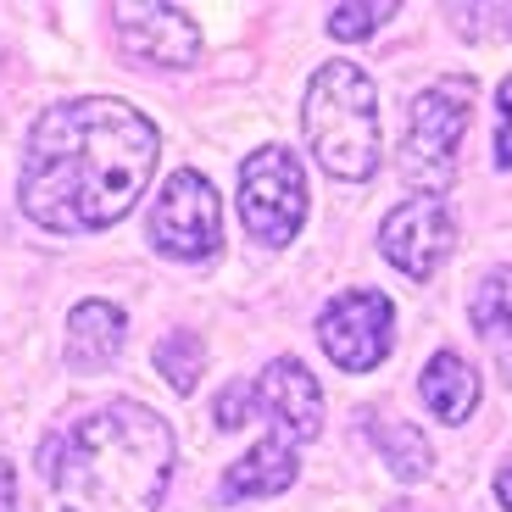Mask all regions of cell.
Returning a JSON list of instances; mask_svg holds the SVG:
<instances>
[{"instance_id":"7","label":"cell","mask_w":512,"mask_h":512,"mask_svg":"<svg viewBox=\"0 0 512 512\" xmlns=\"http://www.w3.org/2000/svg\"><path fill=\"white\" fill-rule=\"evenodd\" d=\"M390 334H396V307L379 290H346L318 312L323 351H329L334 368H346V373L379 368L390 357Z\"/></svg>"},{"instance_id":"1","label":"cell","mask_w":512,"mask_h":512,"mask_svg":"<svg viewBox=\"0 0 512 512\" xmlns=\"http://www.w3.org/2000/svg\"><path fill=\"white\" fill-rule=\"evenodd\" d=\"M156 173V128L128 101H67L34 123L17 201L56 234L106 229L128 218Z\"/></svg>"},{"instance_id":"20","label":"cell","mask_w":512,"mask_h":512,"mask_svg":"<svg viewBox=\"0 0 512 512\" xmlns=\"http://www.w3.org/2000/svg\"><path fill=\"white\" fill-rule=\"evenodd\" d=\"M0 512H17V474H12V462H0Z\"/></svg>"},{"instance_id":"8","label":"cell","mask_w":512,"mask_h":512,"mask_svg":"<svg viewBox=\"0 0 512 512\" xmlns=\"http://www.w3.org/2000/svg\"><path fill=\"white\" fill-rule=\"evenodd\" d=\"M457 245V223H451V206L440 195H418V201H401L390 218L379 223V251L396 262L407 279H435V268L451 256Z\"/></svg>"},{"instance_id":"6","label":"cell","mask_w":512,"mask_h":512,"mask_svg":"<svg viewBox=\"0 0 512 512\" xmlns=\"http://www.w3.org/2000/svg\"><path fill=\"white\" fill-rule=\"evenodd\" d=\"M151 240H156V251L179 256V262H201V256L218 251L223 245V212H218L212 179H201L195 167H179L151 206Z\"/></svg>"},{"instance_id":"19","label":"cell","mask_w":512,"mask_h":512,"mask_svg":"<svg viewBox=\"0 0 512 512\" xmlns=\"http://www.w3.org/2000/svg\"><path fill=\"white\" fill-rule=\"evenodd\" d=\"M496 162L512 167V78H501L496 90Z\"/></svg>"},{"instance_id":"15","label":"cell","mask_w":512,"mask_h":512,"mask_svg":"<svg viewBox=\"0 0 512 512\" xmlns=\"http://www.w3.org/2000/svg\"><path fill=\"white\" fill-rule=\"evenodd\" d=\"M368 435H373V446L384 451L390 474L407 479V485L435 468V451H429V440H423L412 423H401V418H373V423H368Z\"/></svg>"},{"instance_id":"3","label":"cell","mask_w":512,"mask_h":512,"mask_svg":"<svg viewBox=\"0 0 512 512\" xmlns=\"http://www.w3.org/2000/svg\"><path fill=\"white\" fill-rule=\"evenodd\" d=\"M379 84L357 62H323L307 90V145L329 179H373L379 167Z\"/></svg>"},{"instance_id":"12","label":"cell","mask_w":512,"mask_h":512,"mask_svg":"<svg viewBox=\"0 0 512 512\" xmlns=\"http://www.w3.org/2000/svg\"><path fill=\"white\" fill-rule=\"evenodd\" d=\"M295 485V446L284 435H268L256 451H245L223 474V501H256V496H279Z\"/></svg>"},{"instance_id":"17","label":"cell","mask_w":512,"mask_h":512,"mask_svg":"<svg viewBox=\"0 0 512 512\" xmlns=\"http://www.w3.org/2000/svg\"><path fill=\"white\" fill-rule=\"evenodd\" d=\"M396 17V0H368V6H334L329 12V34L334 39H368L373 23Z\"/></svg>"},{"instance_id":"21","label":"cell","mask_w":512,"mask_h":512,"mask_svg":"<svg viewBox=\"0 0 512 512\" xmlns=\"http://www.w3.org/2000/svg\"><path fill=\"white\" fill-rule=\"evenodd\" d=\"M496 501L512 512V468H501V474H496Z\"/></svg>"},{"instance_id":"5","label":"cell","mask_w":512,"mask_h":512,"mask_svg":"<svg viewBox=\"0 0 512 512\" xmlns=\"http://www.w3.org/2000/svg\"><path fill=\"white\" fill-rule=\"evenodd\" d=\"M240 218L262 245H290L307 223V173L284 145H262L240 167Z\"/></svg>"},{"instance_id":"14","label":"cell","mask_w":512,"mask_h":512,"mask_svg":"<svg viewBox=\"0 0 512 512\" xmlns=\"http://www.w3.org/2000/svg\"><path fill=\"white\" fill-rule=\"evenodd\" d=\"M468 318H474V329L496 346V357L512 368V268L485 273V284H479L474 301H468Z\"/></svg>"},{"instance_id":"18","label":"cell","mask_w":512,"mask_h":512,"mask_svg":"<svg viewBox=\"0 0 512 512\" xmlns=\"http://www.w3.org/2000/svg\"><path fill=\"white\" fill-rule=\"evenodd\" d=\"M251 418H262V401H256V384L234 379L218 396V429H245Z\"/></svg>"},{"instance_id":"4","label":"cell","mask_w":512,"mask_h":512,"mask_svg":"<svg viewBox=\"0 0 512 512\" xmlns=\"http://www.w3.org/2000/svg\"><path fill=\"white\" fill-rule=\"evenodd\" d=\"M474 117V78H435L412 101L407 140H401V179L423 195H440L457 179V151Z\"/></svg>"},{"instance_id":"10","label":"cell","mask_w":512,"mask_h":512,"mask_svg":"<svg viewBox=\"0 0 512 512\" xmlns=\"http://www.w3.org/2000/svg\"><path fill=\"white\" fill-rule=\"evenodd\" d=\"M256 401H262V418H273V429L290 446H301V440H312L323 429V390L307 373V362L273 357L262 368V379H256Z\"/></svg>"},{"instance_id":"16","label":"cell","mask_w":512,"mask_h":512,"mask_svg":"<svg viewBox=\"0 0 512 512\" xmlns=\"http://www.w3.org/2000/svg\"><path fill=\"white\" fill-rule=\"evenodd\" d=\"M156 368H162V379L179 390V396H190L195 379H201L206 368V346H201V334H167L162 346H156Z\"/></svg>"},{"instance_id":"2","label":"cell","mask_w":512,"mask_h":512,"mask_svg":"<svg viewBox=\"0 0 512 512\" xmlns=\"http://www.w3.org/2000/svg\"><path fill=\"white\" fill-rule=\"evenodd\" d=\"M56 512H156L173 479V435L140 401H112L45 451Z\"/></svg>"},{"instance_id":"9","label":"cell","mask_w":512,"mask_h":512,"mask_svg":"<svg viewBox=\"0 0 512 512\" xmlns=\"http://www.w3.org/2000/svg\"><path fill=\"white\" fill-rule=\"evenodd\" d=\"M117 45L145 67H195L201 28L179 6H112Z\"/></svg>"},{"instance_id":"11","label":"cell","mask_w":512,"mask_h":512,"mask_svg":"<svg viewBox=\"0 0 512 512\" xmlns=\"http://www.w3.org/2000/svg\"><path fill=\"white\" fill-rule=\"evenodd\" d=\"M123 329L128 318L112 307V301H78L67 312V368L95 373L123 351Z\"/></svg>"},{"instance_id":"13","label":"cell","mask_w":512,"mask_h":512,"mask_svg":"<svg viewBox=\"0 0 512 512\" xmlns=\"http://www.w3.org/2000/svg\"><path fill=\"white\" fill-rule=\"evenodd\" d=\"M418 390H423V407L435 412L440 423H468V412L479 407V373L457 351H435L418 379Z\"/></svg>"}]
</instances>
